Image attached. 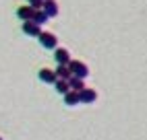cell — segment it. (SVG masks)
<instances>
[{
	"instance_id": "obj_8",
	"label": "cell",
	"mask_w": 147,
	"mask_h": 140,
	"mask_svg": "<svg viewBox=\"0 0 147 140\" xmlns=\"http://www.w3.org/2000/svg\"><path fill=\"white\" fill-rule=\"evenodd\" d=\"M33 8L31 6H19V11H17V17L21 19V21H31L33 19Z\"/></svg>"
},
{
	"instance_id": "obj_12",
	"label": "cell",
	"mask_w": 147,
	"mask_h": 140,
	"mask_svg": "<svg viewBox=\"0 0 147 140\" xmlns=\"http://www.w3.org/2000/svg\"><path fill=\"white\" fill-rule=\"evenodd\" d=\"M31 21H33L35 25H40V27H42L44 23H48V17H46V13H44V11H35V13H33V19H31Z\"/></svg>"
},
{
	"instance_id": "obj_1",
	"label": "cell",
	"mask_w": 147,
	"mask_h": 140,
	"mask_svg": "<svg viewBox=\"0 0 147 140\" xmlns=\"http://www.w3.org/2000/svg\"><path fill=\"white\" fill-rule=\"evenodd\" d=\"M68 70H71V74L75 78H81V81H85L89 76V66L85 62H79V60H71L68 62Z\"/></svg>"
},
{
	"instance_id": "obj_14",
	"label": "cell",
	"mask_w": 147,
	"mask_h": 140,
	"mask_svg": "<svg viewBox=\"0 0 147 140\" xmlns=\"http://www.w3.org/2000/svg\"><path fill=\"white\" fill-rule=\"evenodd\" d=\"M29 6H31L33 11H42V6H44V0H29Z\"/></svg>"
},
{
	"instance_id": "obj_9",
	"label": "cell",
	"mask_w": 147,
	"mask_h": 140,
	"mask_svg": "<svg viewBox=\"0 0 147 140\" xmlns=\"http://www.w3.org/2000/svg\"><path fill=\"white\" fill-rule=\"evenodd\" d=\"M66 83H68V87H71L75 93H81L83 89H85V83L81 81V78H75V76H71V78H68Z\"/></svg>"
},
{
	"instance_id": "obj_7",
	"label": "cell",
	"mask_w": 147,
	"mask_h": 140,
	"mask_svg": "<svg viewBox=\"0 0 147 140\" xmlns=\"http://www.w3.org/2000/svg\"><path fill=\"white\" fill-rule=\"evenodd\" d=\"M40 81H42V83H56L58 78H56V72H54V70L42 68V70H40Z\"/></svg>"
},
{
	"instance_id": "obj_3",
	"label": "cell",
	"mask_w": 147,
	"mask_h": 140,
	"mask_svg": "<svg viewBox=\"0 0 147 140\" xmlns=\"http://www.w3.org/2000/svg\"><path fill=\"white\" fill-rule=\"evenodd\" d=\"M54 58H56L58 66H68V62H71V54H68V49H64V47H58L54 52Z\"/></svg>"
},
{
	"instance_id": "obj_15",
	"label": "cell",
	"mask_w": 147,
	"mask_h": 140,
	"mask_svg": "<svg viewBox=\"0 0 147 140\" xmlns=\"http://www.w3.org/2000/svg\"><path fill=\"white\" fill-rule=\"evenodd\" d=\"M0 140H2V138H0Z\"/></svg>"
},
{
	"instance_id": "obj_11",
	"label": "cell",
	"mask_w": 147,
	"mask_h": 140,
	"mask_svg": "<svg viewBox=\"0 0 147 140\" xmlns=\"http://www.w3.org/2000/svg\"><path fill=\"white\" fill-rule=\"evenodd\" d=\"M64 103H66V105H79V93L68 91V93L64 95Z\"/></svg>"
},
{
	"instance_id": "obj_10",
	"label": "cell",
	"mask_w": 147,
	"mask_h": 140,
	"mask_svg": "<svg viewBox=\"0 0 147 140\" xmlns=\"http://www.w3.org/2000/svg\"><path fill=\"white\" fill-rule=\"evenodd\" d=\"M54 72H56V78H58V81H68V78L73 76L71 70H68V66H58Z\"/></svg>"
},
{
	"instance_id": "obj_5",
	"label": "cell",
	"mask_w": 147,
	"mask_h": 140,
	"mask_svg": "<svg viewBox=\"0 0 147 140\" xmlns=\"http://www.w3.org/2000/svg\"><path fill=\"white\" fill-rule=\"evenodd\" d=\"M95 99H97V95H95L93 89H87V87H85L83 91L79 93V103H93Z\"/></svg>"
},
{
	"instance_id": "obj_4",
	"label": "cell",
	"mask_w": 147,
	"mask_h": 140,
	"mask_svg": "<svg viewBox=\"0 0 147 140\" xmlns=\"http://www.w3.org/2000/svg\"><path fill=\"white\" fill-rule=\"evenodd\" d=\"M42 11L46 13L48 19H50V17H56V15H58V2H56V0H44Z\"/></svg>"
},
{
	"instance_id": "obj_2",
	"label": "cell",
	"mask_w": 147,
	"mask_h": 140,
	"mask_svg": "<svg viewBox=\"0 0 147 140\" xmlns=\"http://www.w3.org/2000/svg\"><path fill=\"white\" fill-rule=\"evenodd\" d=\"M40 43L44 45V47H48V49H52V47H56V43H58V39H56V35L54 33H50V31H42L40 35Z\"/></svg>"
},
{
	"instance_id": "obj_13",
	"label": "cell",
	"mask_w": 147,
	"mask_h": 140,
	"mask_svg": "<svg viewBox=\"0 0 147 140\" xmlns=\"http://www.w3.org/2000/svg\"><path fill=\"white\" fill-rule=\"evenodd\" d=\"M54 87H56V91H58V93H62V95H66L68 91H71V87H68V83H66V81H56V83H54Z\"/></svg>"
},
{
	"instance_id": "obj_6",
	"label": "cell",
	"mask_w": 147,
	"mask_h": 140,
	"mask_svg": "<svg viewBox=\"0 0 147 140\" xmlns=\"http://www.w3.org/2000/svg\"><path fill=\"white\" fill-rule=\"evenodd\" d=\"M23 33H27V35H33V37H37L42 33V29H40V25H35L33 21H25L23 23Z\"/></svg>"
}]
</instances>
